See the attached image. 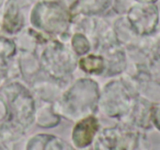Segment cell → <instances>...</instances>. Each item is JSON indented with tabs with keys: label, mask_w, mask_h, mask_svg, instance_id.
Masks as SVG:
<instances>
[{
	"label": "cell",
	"mask_w": 160,
	"mask_h": 150,
	"mask_svg": "<svg viewBox=\"0 0 160 150\" xmlns=\"http://www.w3.org/2000/svg\"><path fill=\"white\" fill-rule=\"evenodd\" d=\"M98 129V122L94 117H87L76 125L72 132V138L78 147H86L93 139Z\"/></svg>",
	"instance_id": "1"
},
{
	"label": "cell",
	"mask_w": 160,
	"mask_h": 150,
	"mask_svg": "<svg viewBox=\"0 0 160 150\" xmlns=\"http://www.w3.org/2000/svg\"><path fill=\"white\" fill-rule=\"evenodd\" d=\"M80 65L81 68H83L86 71H90V72H99L102 69L103 62L100 57H96V56H90V57L83 58L80 60Z\"/></svg>",
	"instance_id": "2"
},
{
	"label": "cell",
	"mask_w": 160,
	"mask_h": 150,
	"mask_svg": "<svg viewBox=\"0 0 160 150\" xmlns=\"http://www.w3.org/2000/svg\"><path fill=\"white\" fill-rule=\"evenodd\" d=\"M19 17L14 9H9L5 17V29L7 31L13 32L19 29Z\"/></svg>",
	"instance_id": "3"
}]
</instances>
